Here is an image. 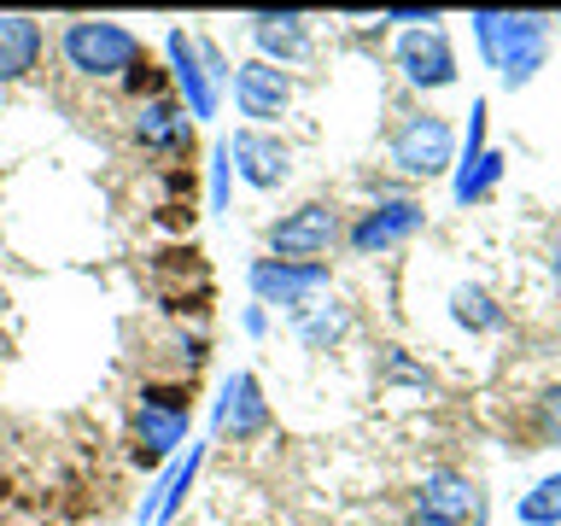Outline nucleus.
Wrapping results in <instances>:
<instances>
[{
	"instance_id": "20",
	"label": "nucleus",
	"mask_w": 561,
	"mask_h": 526,
	"mask_svg": "<svg viewBox=\"0 0 561 526\" xmlns=\"http://www.w3.org/2000/svg\"><path fill=\"white\" fill-rule=\"evenodd\" d=\"M497 182H503V152H480L473 164L456 170V205H480Z\"/></svg>"
},
{
	"instance_id": "11",
	"label": "nucleus",
	"mask_w": 561,
	"mask_h": 526,
	"mask_svg": "<svg viewBox=\"0 0 561 526\" xmlns=\"http://www.w3.org/2000/svg\"><path fill=\"white\" fill-rule=\"evenodd\" d=\"M421 222H427L421 199H380V205H368L363 217L351 222V252L375 258V252H386V245H403Z\"/></svg>"
},
{
	"instance_id": "21",
	"label": "nucleus",
	"mask_w": 561,
	"mask_h": 526,
	"mask_svg": "<svg viewBox=\"0 0 561 526\" xmlns=\"http://www.w3.org/2000/svg\"><path fill=\"white\" fill-rule=\"evenodd\" d=\"M340 333H345V310L340 305H316V310L305 305L298 310V340H305L310 351H328Z\"/></svg>"
},
{
	"instance_id": "15",
	"label": "nucleus",
	"mask_w": 561,
	"mask_h": 526,
	"mask_svg": "<svg viewBox=\"0 0 561 526\" xmlns=\"http://www.w3.org/2000/svg\"><path fill=\"white\" fill-rule=\"evenodd\" d=\"M252 42L263 65H298L310 59V18L305 12H257L252 18Z\"/></svg>"
},
{
	"instance_id": "6",
	"label": "nucleus",
	"mask_w": 561,
	"mask_h": 526,
	"mask_svg": "<svg viewBox=\"0 0 561 526\" xmlns=\"http://www.w3.org/2000/svg\"><path fill=\"white\" fill-rule=\"evenodd\" d=\"M245 281H252L257 305H280V310H305L316 293L328 287V263H280V258H257L252 270H245Z\"/></svg>"
},
{
	"instance_id": "24",
	"label": "nucleus",
	"mask_w": 561,
	"mask_h": 526,
	"mask_svg": "<svg viewBox=\"0 0 561 526\" xmlns=\"http://www.w3.org/2000/svg\"><path fill=\"white\" fill-rule=\"evenodd\" d=\"M263 328H270V316H263V305H252V310H245V333H252V340H257Z\"/></svg>"
},
{
	"instance_id": "16",
	"label": "nucleus",
	"mask_w": 561,
	"mask_h": 526,
	"mask_svg": "<svg viewBox=\"0 0 561 526\" xmlns=\"http://www.w3.org/2000/svg\"><path fill=\"white\" fill-rule=\"evenodd\" d=\"M42 47H47V35L35 18H0V82H24L35 65H42Z\"/></svg>"
},
{
	"instance_id": "12",
	"label": "nucleus",
	"mask_w": 561,
	"mask_h": 526,
	"mask_svg": "<svg viewBox=\"0 0 561 526\" xmlns=\"http://www.w3.org/2000/svg\"><path fill=\"white\" fill-rule=\"evenodd\" d=\"M217 433L234 438V445L270 433V398H263L257 375H245V368H240V375H228L222 398H217Z\"/></svg>"
},
{
	"instance_id": "23",
	"label": "nucleus",
	"mask_w": 561,
	"mask_h": 526,
	"mask_svg": "<svg viewBox=\"0 0 561 526\" xmlns=\"http://www.w3.org/2000/svg\"><path fill=\"white\" fill-rule=\"evenodd\" d=\"M228 147H217L210 152V210H228Z\"/></svg>"
},
{
	"instance_id": "1",
	"label": "nucleus",
	"mask_w": 561,
	"mask_h": 526,
	"mask_svg": "<svg viewBox=\"0 0 561 526\" xmlns=\"http://www.w3.org/2000/svg\"><path fill=\"white\" fill-rule=\"evenodd\" d=\"M473 42H480L485 65L497 70L508 88H526L538 65L550 59V18L538 12H473Z\"/></svg>"
},
{
	"instance_id": "4",
	"label": "nucleus",
	"mask_w": 561,
	"mask_h": 526,
	"mask_svg": "<svg viewBox=\"0 0 561 526\" xmlns=\"http://www.w3.org/2000/svg\"><path fill=\"white\" fill-rule=\"evenodd\" d=\"M392 164L403 175H415V182H433V175H445L450 170V158H456V135H450V123L438 117V112H415V117H403L398 129H392Z\"/></svg>"
},
{
	"instance_id": "9",
	"label": "nucleus",
	"mask_w": 561,
	"mask_h": 526,
	"mask_svg": "<svg viewBox=\"0 0 561 526\" xmlns=\"http://www.w3.org/2000/svg\"><path fill=\"white\" fill-rule=\"evenodd\" d=\"M234 105L240 117H252V129H263V123H275L280 112L293 105V77L280 65H263V59H245L234 65Z\"/></svg>"
},
{
	"instance_id": "17",
	"label": "nucleus",
	"mask_w": 561,
	"mask_h": 526,
	"mask_svg": "<svg viewBox=\"0 0 561 526\" xmlns=\"http://www.w3.org/2000/svg\"><path fill=\"white\" fill-rule=\"evenodd\" d=\"M199 462H205V450L193 445L187 462H175L164 480H158V491H147V503H140V526H164L175 508H182V498H187V485H193V473H199Z\"/></svg>"
},
{
	"instance_id": "7",
	"label": "nucleus",
	"mask_w": 561,
	"mask_h": 526,
	"mask_svg": "<svg viewBox=\"0 0 561 526\" xmlns=\"http://www.w3.org/2000/svg\"><path fill=\"white\" fill-rule=\"evenodd\" d=\"M398 70L403 82L433 94V88H450L456 82V53H450V35L438 24H415L398 35Z\"/></svg>"
},
{
	"instance_id": "13",
	"label": "nucleus",
	"mask_w": 561,
	"mask_h": 526,
	"mask_svg": "<svg viewBox=\"0 0 561 526\" xmlns=\"http://www.w3.org/2000/svg\"><path fill=\"white\" fill-rule=\"evenodd\" d=\"M164 53H170V82L182 88L187 117H193V123H199V117H217V88H210L205 65H199V42H193L187 30H170V35H164Z\"/></svg>"
},
{
	"instance_id": "18",
	"label": "nucleus",
	"mask_w": 561,
	"mask_h": 526,
	"mask_svg": "<svg viewBox=\"0 0 561 526\" xmlns=\"http://www.w3.org/2000/svg\"><path fill=\"white\" fill-rule=\"evenodd\" d=\"M450 316H456V328H468V333H497L503 328V305L485 287H456Z\"/></svg>"
},
{
	"instance_id": "3",
	"label": "nucleus",
	"mask_w": 561,
	"mask_h": 526,
	"mask_svg": "<svg viewBox=\"0 0 561 526\" xmlns=\"http://www.w3.org/2000/svg\"><path fill=\"white\" fill-rule=\"evenodd\" d=\"M193 427V398L182 386H147L135 403V456L140 462H164Z\"/></svg>"
},
{
	"instance_id": "8",
	"label": "nucleus",
	"mask_w": 561,
	"mask_h": 526,
	"mask_svg": "<svg viewBox=\"0 0 561 526\" xmlns=\"http://www.w3.org/2000/svg\"><path fill=\"white\" fill-rule=\"evenodd\" d=\"M228 147V164L240 170V182L245 187H257V193H275L280 182L293 175V152H287V140L270 135V129H234V140H222Z\"/></svg>"
},
{
	"instance_id": "25",
	"label": "nucleus",
	"mask_w": 561,
	"mask_h": 526,
	"mask_svg": "<svg viewBox=\"0 0 561 526\" xmlns=\"http://www.w3.org/2000/svg\"><path fill=\"white\" fill-rule=\"evenodd\" d=\"M403 526H456V521H438V515H421V508H415V515L403 521Z\"/></svg>"
},
{
	"instance_id": "14",
	"label": "nucleus",
	"mask_w": 561,
	"mask_h": 526,
	"mask_svg": "<svg viewBox=\"0 0 561 526\" xmlns=\"http://www.w3.org/2000/svg\"><path fill=\"white\" fill-rule=\"evenodd\" d=\"M415 508L421 515H438V521L462 526L473 508H480V485H473L462 468H427L415 480Z\"/></svg>"
},
{
	"instance_id": "2",
	"label": "nucleus",
	"mask_w": 561,
	"mask_h": 526,
	"mask_svg": "<svg viewBox=\"0 0 561 526\" xmlns=\"http://www.w3.org/2000/svg\"><path fill=\"white\" fill-rule=\"evenodd\" d=\"M59 53L65 65L77 70V77H129V70L147 59V47H140V35L129 24H112V18H70L65 35H59Z\"/></svg>"
},
{
	"instance_id": "5",
	"label": "nucleus",
	"mask_w": 561,
	"mask_h": 526,
	"mask_svg": "<svg viewBox=\"0 0 561 526\" xmlns=\"http://www.w3.org/2000/svg\"><path fill=\"white\" fill-rule=\"evenodd\" d=\"M333 240H340V210L322 199H305L280 222H270V258L280 263H322L333 252Z\"/></svg>"
},
{
	"instance_id": "10",
	"label": "nucleus",
	"mask_w": 561,
	"mask_h": 526,
	"mask_svg": "<svg viewBox=\"0 0 561 526\" xmlns=\"http://www.w3.org/2000/svg\"><path fill=\"white\" fill-rule=\"evenodd\" d=\"M129 135H135L147 152H158V158H187V152H193V117H187V105L170 100V94L140 100Z\"/></svg>"
},
{
	"instance_id": "22",
	"label": "nucleus",
	"mask_w": 561,
	"mask_h": 526,
	"mask_svg": "<svg viewBox=\"0 0 561 526\" xmlns=\"http://www.w3.org/2000/svg\"><path fill=\"white\" fill-rule=\"evenodd\" d=\"M533 427H538L543 445H561V386H543V392H538Z\"/></svg>"
},
{
	"instance_id": "19",
	"label": "nucleus",
	"mask_w": 561,
	"mask_h": 526,
	"mask_svg": "<svg viewBox=\"0 0 561 526\" xmlns=\"http://www.w3.org/2000/svg\"><path fill=\"white\" fill-rule=\"evenodd\" d=\"M520 526H561V473H543V480L515 503Z\"/></svg>"
}]
</instances>
